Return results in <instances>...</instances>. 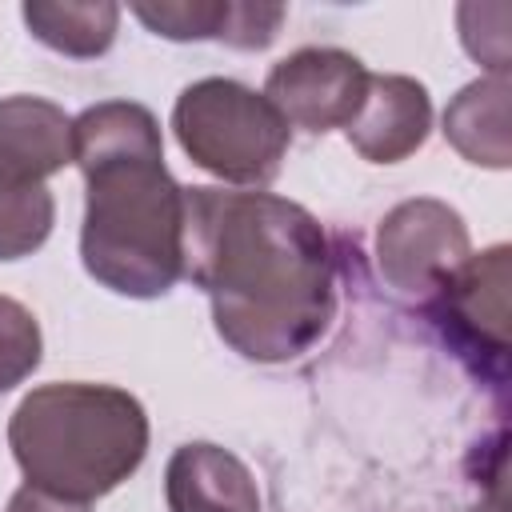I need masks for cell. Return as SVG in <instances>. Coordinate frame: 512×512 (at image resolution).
Returning a JSON list of instances; mask_svg holds the SVG:
<instances>
[{"instance_id":"cell-16","label":"cell","mask_w":512,"mask_h":512,"mask_svg":"<svg viewBox=\"0 0 512 512\" xmlns=\"http://www.w3.org/2000/svg\"><path fill=\"white\" fill-rule=\"evenodd\" d=\"M8 512H92V508L80 504V500H64V496H52V492H44V488L24 484V488L12 492Z\"/></svg>"},{"instance_id":"cell-10","label":"cell","mask_w":512,"mask_h":512,"mask_svg":"<svg viewBox=\"0 0 512 512\" xmlns=\"http://www.w3.org/2000/svg\"><path fill=\"white\" fill-rule=\"evenodd\" d=\"M72 164V116L40 96L0 100V172L44 184Z\"/></svg>"},{"instance_id":"cell-3","label":"cell","mask_w":512,"mask_h":512,"mask_svg":"<svg viewBox=\"0 0 512 512\" xmlns=\"http://www.w3.org/2000/svg\"><path fill=\"white\" fill-rule=\"evenodd\" d=\"M8 448L24 484L92 504L144 464L148 412L116 384H40L16 404Z\"/></svg>"},{"instance_id":"cell-6","label":"cell","mask_w":512,"mask_h":512,"mask_svg":"<svg viewBox=\"0 0 512 512\" xmlns=\"http://www.w3.org/2000/svg\"><path fill=\"white\" fill-rule=\"evenodd\" d=\"M472 256L464 216L432 196L396 204L376 228V264L392 292L428 300Z\"/></svg>"},{"instance_id":"cell-7","label":"cell","mask_w":512,"mask_h":512,"mask_svg":"<svg viewBox=\"0 0 512 512\" xmlns=\"http://www.w3.org/2000/svg\"><path fill=\"white\" fill-rule=\"evenodd\" d=\"M368 80L372 72L364 68V60L344 48H296L292 56L272 64L264 96L288 128L320 136L352 124L368 96Z\"/></svg>"},{"instance_id":"cell-1","label":"cell","mask_w":512,"mask_h":512,"mask_svg":"<svg viewBox=\"0 0 512 512\" xmlns=\"http://www.w3.org/2000/svg\"><path fill=\"white\" fill-rule=\"evenodd\" d=\"M184 276L208 296L216 336L256 364L304 356L336 316L320 220L260 188H184Z\"/></svg>"},{"instance_id":"cell-8","label":"cell","mask_w":512,"mask_h":512,"mask_svg":"<svg viewBox=\"0 0 512 512\" xmlns=\"http://www.w3.org/2000/svg\"><path fill=\"white\" fill-rule=\"evenodd\" d=\"M344 132H348V144L372 164L408 160L432 132L428 88L412 76H400V72L372 76L368 96Z\"/></svg>"},{"instance_id":"cell-13","label":"cell","mask_w":512,"mask_h":512,"mask_svg":"<svg viewBox=\"0 0 512 512\" xmlns=\"http://www.w3.org/2000/svg\"><path fill=\"white\" fill-rule=\"evenodd\" d=\"M56 224V200L48 184H28L0 172V260L32 256Z\"/></svg>"},{"instance_id":"cell-12","label":"cell","mask_w":512,"mask_h":512,"mask_svg":"<svg viewBox=\"0 0 512 512\" xmlns=\"http://www.w3.org/2000/svg\"><path fill=\"white\" fill-rule=\"evenodd\" d=\"M20 12L40 44L72 60L104 56L120 28V8L112 0H28Z\"/></svg>"},{"instance_id":"cell-15","label":"cell","mask_w":512,"mask_h":512,"mask_svg":"<svg viewBox=\"0 0 512 512\" xmlns=\"http://www.w3.org/2000/svg\"><path fill=\"white\" fill-rule=\"evenodd\" d=\"M40 356H44V336L36 316L20 300L0 296V392L24 384L40 368Z\"/></svg>"},{"instance_id":"cell-9","label":"cell","mask_w":512,"mask_h":512,"mask_svg":"<svg viewBox=\"0 0 512 512\" xmlns=\"http://www.w3.org/2000/svg\"><path fill=\"white\" fill-rule=\"evenodd\" d=\"M168 512H260L252 468L208 440L180 444L164 468Z\"/></svg>"},{"instance_id":"cell-2","label":"cell","mask_w":512,"mask_h":512,"mask_svg":"<svg viewBox=\"0 0 512 512\" xmlns=\"http://www.w3.org/2000/svg\"><path fill=\"white\" fill-rule=\"evenodd\" d=\"M84 172V272L128 300H156L184 276V188L164 168L160 120L136 100H100L72 120Z\"/></svg>"},{"instance_id":"cell-5","label":"cell","mask_w":512,"mask_h":512,"mask_svg":"<svg viewBox=\"0 0 512 512\" xmlns=\"http://www.w3.org/2000/svg\"><path fill=\"white\" fill-rule=\"evenodd\" d=\"M424 312L444 348L488 388L508 384V244L468 256L428 300Z\"/></svg>"},{"instance_id":"cell-17","label":"cell","mask_w":512,"mask_h":512,"mask_svg":"<svg viewBox=\"0 0 512 512\" xmlns=\"http://www.w3.org/2000/svg\"><path fill=\"white\" fill-rule=\"evenodd\" d=\"M476 512H504V500H500V492H496V496H492L488 504H480Z\"/></svg>"},{"instance_id":"cell-4","label":"cell","mask_w":512,"mask_h":512,"mask_svg":"<svg viewBox=\"0 0 512 512\" xmlns=\"http://www.w3.org/2000/svg\"><path fill=\"white\" fill-rule=\"evenodd\" d=\"M172 132L196 168L240 188L272 184L292 144L272 100L228 76L188 84L172 104Z\"/></svg>"},{"instance_id":"cell-11","label":"cell","mask_w":512,"mask_h":512,"mask_svg":"<svg viewBox=\"0 0 512 512\" xmlns=\"http://www.w3.org/2000/svg\"><path fill=\"white\" fill-rule=\"evenodd\" d=\"M444 136L468 164L508 168V76L464 84L444 108Z\"/></svg>"},{"instance_id":"cell-14","label":"cell","mask_w":512,"mask_h":512,"mask_svg":"<svg viewBox=\"0 0 512 512\" xmlns=\"http://www.w3.org/2000/svg\"><path fill=\"white\" fill-rule=\"evenodd\" d=\"M232 0H168V4H132V16L164 40H220L228 28Z\"/></svg>"}]
</instances>
